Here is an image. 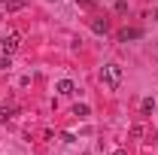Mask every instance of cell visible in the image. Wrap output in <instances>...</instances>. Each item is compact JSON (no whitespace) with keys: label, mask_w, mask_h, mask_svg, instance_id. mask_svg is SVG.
I'll list each match as a JSON object with an SVG mask.
<instances>
[{"label":"cell","mask_w":158,"mask_h":155,"mask_svg":"<svg viewBox=\"0 0 158 155\" xmlns=\"http://www.w3.org/2000/svg\"><path fill=\"white\" fill-rule=\"evenodd\" d=\"M100 82H103L110 91H116L118 85H122V67H118V64H103V70H100Z\"/></svg>","instance_id":"cell-1"},{"label":"cell","mask_w":158,"mask_h":155,"mask_svg":"<svg viewBox=\"0 0 158 155\" xmlns=\"http://www.w3.org/2000/svg\"><path fill=\"white\" fill-rule=\"evenodd\" d=\"M19 46H21V37H19V34H9V37L3 40V46H0V49H3L6 55H12V52H15Z\"/></svg>","instance_id":"cell-2"},{"label":"cell","mask_w":158,"mask_h":155,"mask_svg":"<svg viewBox=\"0 0 158 155\" xmlns=\"http://www.w3.org/2000/svg\"><path fill=\"white\" fill-rule=\"evenodd\" d=\"M55 91H58V94H64V97H70L73 91H76V85H73L70 79H61L58 85H55Z\"/></svg>","instance_id":"cell-3"},{"label":"cell","mask_w":158,"mask_h":155,"mask_svg":"<svg viewBox=\"0 0 158 155\" xmlns=\"http://www.w3.org/2000/svg\"><path fill=\"white\" fill-rule=\"evenodd\" d=\"M137 37H143V31H140V27H125V31L118 34V40H122V43H128V40H137Z\"/></svg>","instance_id":"cell-4"},{"label":"cell","mask_w":158,"mask_h":155,"mask_svg":"<svg viewBox=\"0 0 158 155\" xmlns=\"http://www.w3.org/2000/svg\"><path fill=\"white\" fill-rule=\"evenodd\" d=\"M152 110H155V100H152V97H143V103H140V113H143V116H149Z\"/></svg>","instance_id":"cell-5"},{"label":"cell","mask_w":158,"mask_h":155,"mask_svg":"<svg viewBox=\"0 0 158 155\" xmlns=\"http://www.w3.org/2000/svg\"><path fill=\"white\" fill-rule=\"evenodd\" d=\"M3 9H6V12H19V9H24V0H6Z\"/></svg>","instance_id":"cell-6"},{"label":"cell","mask_w":158,"mask_h":155,"mask_svg":"<svg viewBox=\"0 0 158 155\" xmlns=\"http://www.w3.org/2000/svg\"><path fill=\"white\" fill-rule=\"evenodd\" d=\"M12 113H15L12 107H3V110H0V122H9V119H12Z\"/></svg>","instance_id":"cell-7"},{"label":"cell","mask_w":158,"mask_h":155,"mask_svg":"<svg viewBox=\"0 0 158 155\" xmlns=\"http://www.w3.org/2000/svg\"><path fill=\"white\" fill-rule=\"evenodd\" d=\"M91 27H94L98 34H106V21H100V19H94V21H91Z\"/></svg>","instance_id":"cell-8"},{"label":"cell","mask_w":158,"mask_h":155,"mask_svg":"<svg viewBox=\"0 0 158 155\" xmlns=\"http://www.w3.org/2000/svg\"><path fill=\"white\" fill-rule=\"evenodd\" d=\"M73 116H88V107L82 103V107H73Z\"/></svg>","instance_id":"cell-9"},{"label":"cell","mask_w":158,"mask_h":155,"mask_svg":"<svg viewBox=\"0 0 158 155\" xmlns=\"http://www.w3.org/2000/svg\"><path fill=\"white\" fill-rule=\"evenodd\" d=\"M76 3H79V6H88V3H91V0H76Z\"/></svg>","instance_id":"cell-10"},{"label":"cell","mask_w":158,"mask_h":155,"mask_svg":"<svg viewBox=\"0 0 158 155\" xmlns=\"http://www.w3.org/2000/svg\"><path fill=\"white\" fill-rule=\"evenodd\" d=\"M113 155H128V152H125V149H116V152H113Z\"/></svg>","instance_id":"cell-11"},{"label":"cell","mask_w":158,"mask_h":155,"mask_svg":"<svg viewBox=\"0 0 158 155\" xmlns=\"http://www.w3.org/2000/svg\"><path fill=\"white\" fill-rule=\"evenodd\" d=\"M0 6H6V0H0Z\"/></svg>","instance_id":"cell-12"},{"label":"cell","mask_w":158,"mask_h":155,"mask_svg":"<svg viewBox=\"0 0 158 155\" xmlns=\"http://www.w3.org/2000/svg\"><path fill=\"white\" fill-rule=\"evenodd\" d=\"M0 46H3V37H0Z\"/></svg>","instance_id":"cell-13"},{"label":"cell","mask_w":158,"mask_h":155,"mask_svg":"<svg viewBox=\"0 0 158 155\" xmlns=\"http://www.w3.org/2000/svg\"><path fill=\"white\" fill-rule=\"evenodd\" d=\"M155 19H158V9H155Z\"/></svg>","instance_id":"cell-14"},{"label":"cell","mask_w":158,"mask_h":155,"mask_svg":"<svg viewBox=\"0 0 158 155\" xmlns=\"http://www.w3.org/2000/svg\"><path fill=\"white\" fill-rule=\"evenodd\" d=\"M85 155H88V152H85Z\"/></svg>","instance_id":"cell-15"}]
</instances>
